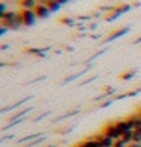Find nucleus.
<instances>
[{"label":"nucleus","mask_w":141,"mask_h":147,"mask_svg":"<svg viewBox=\"0 0 141 147\" xmlns=\"http://www.w3.org/2000/svg\"><path fill=\"white\" fill-rule=\"evenodd\" d=\"M102 132H103V134L106 135V137L112 138L114 141H117V140L123 138V134L120 132V129L117 127V124H115V123H109V124H106Z\"/></svg>","instance_id":"f257e3e1"},{"label":"nucleus","mask_w":141,"mask_h":147,"mask_svg":"<svg viewBox=\"0 0 141 147\" xmlns=\"http://www.w3.org/2000/svg\"><path fill=\"white\" fill-rule=\"evenodd\" d=\"M20 14H21V18H23L24 26H34L36 23V20H38L34 9H21Z\"/></svg>","instance_id":"f03ea898"},{"label":"nucleus","mask_w":141,"mask_h":147,"mask_svg":"<svg viewBox=\"0 0 141 147\" xmlns=\"http://www.w3.org/2000/svg\"><path fill=\"white\" fill-rule=\"evenodd\" d=\"M34 11H35L36 17H38V18H41V20L49 18V17H50V14H52V11L47 8V5H43V3H38V5H36V8H35Z\"/></svg>","instance_id":"7ed1b4c3"},{"label":"nucleus","mask_w":141,"mask_h":147,"mask_svg":"<svg viewBox=\"0 0 141 147\" xmlns=\"http://www.w3.org/2000/svg\"><path fill=\"white\" fill-rule=\"evenodd\" d=\"M94 140H97L99 141V143L103 146V147H114V143H115V141H114L112 138H109V137H106V135L103 134V132H100V134H97V135H94L93 137Z\"/></svg>","instance_id":"20e7f679"},{"label":"nucleus","mask_w":141,"mask_h":147,"mask_svg":"<svg viewBox=\"0 0 141 147\" xmlns=\"http://www.w3.org/2000/svg\"><path fill=\"white\" fill-rule=\"evenodd\" d=\"M117 127L120 129L121 134H126V132H131L134 130V124L131 123V120L129 118H124V120H120V121H115Z\"/></svg>","instance_id":"39448f33"},{"label":"nucleus","mask_w":141,"mask_h":147,"mask_svg":"<svg viewBox=\"0 0 141 147\" xmlns=\"http://www.w3.org/2000/svg\"><path fill=\"white\" fill-rule=\"evenodd\" d=\"M38 5V0H20L21 9H35Z\"/></svg>","instance_id":"423d86ee"},{"label":"nucleus","mask_w":141,"mask_h":147,"mask_svg":"<svg viewBox=\"0 0 141 147\" xmlns=\"http://www.w3.org/2000/svg\"><path fill=\"white\" fill-rule=\"evenodd\" d=\"M129 32V29L128 28H121V29H118V30H115V32H112V34L108 36V41H112V40H117V38H120V36H123V35H126Z\"/></svg>","instance_id":"0eeeda50"},{"label":"nucleus","mask_w":141,"mask_h":147,"mask_svg":"<svg viewBox=\"0 0 141 147\" xmlns=\"http://www.w3.org/2000/svg\"><path fill=\"white\" fill-rule=\"evenodd\" d=\"M128 118L131 120V123L134 124V130L135 129H141V117H140L138 112L134 114V115H131V117H128Z\"/></svg>","instance_id":"6e6552de"},{"label":"nucleus","mask_w":141,"mask_h":147,"mask_svg":"<svg viewBox=\"0 0 141 147\" xmlns=\"http://www.w3.org/2000/svg\"><path fill=\"white\" fill-rule=\"evenodd\" d=\"M128 11H131V5H121V6L115 8V12H117L118 15H121V14H124V12H128Z\"/></svg>","instance_id":"1a4fd4ad"},{"label":"nucleus","mask_w":141,"mask_h":147,"mask_svg":"<svg viewBox=\"0 0 141 147\" xmlns=\"http://www.w3.org/2000/svg\"><path fill=\"white\" fill-rule=\"evenodd\" d=\"M28 53L36 55V56H44V50L43 49H28Z\"/></svg>","instance_id":"9d476101"},{"label":"nucleus","mask_w":141,"mask_h":147,"mask_svg":"<svg viewBox=\"0 0 141 147\" xmlns=\"http://www.w3.org/2000/svg\"><path fill=\"white\" fill-rule=\"evenodd\" d=\"M134 143L141 144V129H135L134 130Z\"/></svg>","instance_id":"9b49d317"},{"label":"nucleus","mask_w":141,"mask_h":147,"mask_svg":"<svg viewBox=\"0 0 141 147\" xmlns=\"http://www.w3.org/2000/svg\"><path fill=\"white\" fill-rule=\"evenodd\" d=\"M134 76H135V70H131V71L123 73V74H121V79H124V80H129V79H132Z\"/></svg>","instance_id":"f8f14e48"},{"label":"nucleus","mask_w":141,"mask_h":147,"mask_svg":"<svg viewBox=\"0 0 141 147\" xmlns=\"http://www.w3.org/2000/svg\"><path fill=\"white\" fill-rule=\"evenodd\" d=\"M114 147H129V144L126 143V140L120 138V140H117L115 143H114Z\"/></svg>","instance_id":"ddd939ff"},{"label":"nucleus","mask_w":141,"mask_h":147,"mask_svg":"<svg viewBox=\"0 0 141 147\" xmlns=\"http://www.w3.org/2000/svg\"><path fill=\"white\" fill-rule=\"evenodd\" d=\"M61 23L62 24H67V26H73L74 24V20L70 18V17H64V18H61Z\"/></svg>","instance_id":"4468645a"},{"label":"nucleus","mask_w":141,"mask_h":147,"mask_svg":"<svg viewBox=\"0 0 141 147\" xmlns=\"http://www.w3.org/2000/svg\"><path fill=\"white\" fill-rule=\"evenodd\" d=\"M8 30H9V29L6 28V26H3L2 23H0V36H2V35H5V34H6Z\"/></svg>","instance_id":"2eb2a0df"},{"label":"nucleus","mask_w":141,"mask_h":147,"mask_svg":"<svg viewBox=\"0 0 141 147\" xmlns=\"http://www.w3.org/2000/svg\"><path fill=\"white\" fill-rule=\"evenodd\" d=\"M56 2H59L61 5H65V3H68V2H70V0H56Z\"/></svg>","instance_id":"dca6fc26"},{"label":"nucleus","mask_w":141,"mask_h":147,"mask_svg":"<svg viewBox=\"0 0 141 147\" xmlns=\"http://www.w3.org/2000/svg\"><path fill=\"white\" fill-rule=\"evenodd\" d=\"M6 49H8L6 44H2V46H0V50H6Z\"/></svg>","instance_id":"f3484780"},{"label":"nucleus","mask_w":141,"mask_h":147,"mask_svg":"<svg viewBox=\"0 0 141 147\" xmlns=\"http://www.w3.org/2000/svg\"><path fill=\"white\" fill-rule=\"evenodd\" d=\"M129 147H141V144H137V143H132Z\"/></svg>","instance_id":"a211bd4d"},{"label":"nucleus","mask_w":141,"mask_h":147,"mask_svg":"<svg viewBox=\"0 0 141 147\" xmlns=\"http://www.w3.org/2000/svg\"><path fill=\"white\" fill-rule=\"evenodd\" d=\"M135 42H141V38H137V40H135Z\"/></svg>","instance_id":"6ab92c4d"},{"label":"nucleus","mask_w":141,"mask_h":147,"mask_svg":"<svg viewBox=\"0 0 141 147\" xmlns=\"http://www.w3.org/2000/svg\"><path fill=\"white\" fill-rule=\"evenodd\" d=\"M3 65H5V64H3V62H0V67H3Z\"/></svg>","instance_id":"aec40b11"},{"label":"nucleus","mask_w":141,"mask_h":147,"mask_svg":"<svg viewBox=\"0 0 141 147\" xmlns=\"http://www.w3.org/2000/svg\"><path fill=\"white\" fill-rule=\"evenodd\" d=\"M138 114H140V117H141V109H140V111H138Z\"/></svg>","instance_id":"412c9836"}]
</instances>
